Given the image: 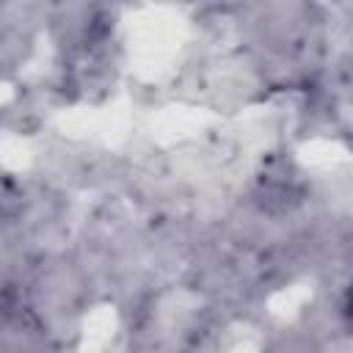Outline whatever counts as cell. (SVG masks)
<instances>
[{
    "label": "cell",
    "instance_id": "1",
    "mask_svg": "<svg viewBox=\"0 0 353 353\" xmlns=\"http://www.w3.org/2000/svg\"><path fill=\"white\" fill-rule=\"evenodd\" d=\"M345 312H347V317L353 320V284L347 287V295H345Z\"/></svg>",
    "mask_w": 353,
    "mask_h": 353
}]
</instances>
